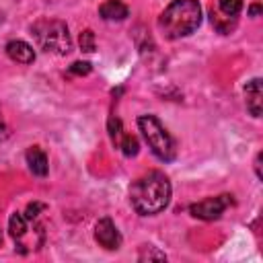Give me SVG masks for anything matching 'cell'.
<instances>
[{
	"label": "cell",
	"mask_w": 263,
	"mask_h": 263,
	"mask_svg": "<svg viewBox=\"0 0 263 263\" xmlns=\"http://www.w3.org/2000/svg\"><path fill=\"white\" fill-rule=\"evenodd\" d=\"M171 193L173 187L168 177L160 171H148L132 183L129 201L140 216H156L168 205Z\"/></svg>",
	"instance_id": "cell-1"
},
{
	"label": "cell",
	"mask_w": 263,
	"mask_h": 263,
	"mask_svg": "<svg viewBox=\"0 0 263 263\" xmlns=\"http://www.w3.org/2000/svg\"><path fill=\"white\" fill-rule=\"evenodd\" d=\"M201 23V6L197 0H173L158 16V29L166 39L191 35Z\"/></svg>",
	"instance_id": "cell-2"
},
{
	"label": "cell",
	"mask_w": 263,
	"mask_h": 263,
	"mask_svg": "<svg viewBox=\"0 0 263 263\" xmlns=\"http://www.w3.org/2000/svg\"><path fill=\"white\" fill-rule=\"evenodd\" d=\"M31 35L43 51H49L55 55H66L72 49V39H70L68 27L62 21L41 18L31 27Z\"/></svg>",
	"instance_id": "cell-3"
},
{
	"label": "cell",
	"mask_w": 263,
	"mask_h": 263,
	"mask_svg": "<svg viewBox=\"0 0 263 263\" xmlns=\"http://www.w3.org/2000/svg\"><path fill=\"white\" fill-rule=\"evenodd\" d=\"M138 129L142 132V138L146 140L148 148L152 150V154L162 160V162H171L177 156V146L173 136L166 132V127L158 121V117L154 115H140L138 117Z\"/></svg>",
	"instance_id": "cell-4"
},
{
	"label": "cell",
	"mask_w": 263,
	"mask_h": 263,
	"mask_svg": "<svg viewBox=\"0 0 263 263\" xmlns=\"http://www.w3.org/2000/svg\"><path fill=\"white\" fill-rule=\"evenodd\" d=\"M35 220L27 218L23 212H14L8 220V230H10V236L12 240L16 242L18 251H27V249H35V247H41L43 242V230L39 226L33 224Z\"/></svg>",
	"instance_id": "cell-5"
},
{
	"label": "cell",
	"mask_w": 263,
	"mask_h": 263,
	"mask_svg": "<svg viewBox=\"0 0 263 263\" xmlns=\"http://www.w3.org/2000/svg\"><path fill=\"white\" fill-rule=\"evenodd\" d=\"M232 203V197L230 195H216V197H208V199H201L197 203H191L189 205V212L193 218H199V220H218L226 208Z\"/></svg>",
	"instance_id": "cell-6"
},
{
	"label": "cell",
	"mask_w": 263,
	"mask_h": 263,
	"mask_svg": "<svg viewBox=\"0 0 263 263\" xmlns=\"http://www.w3.org/2000/svg\"><path fill=\"white\" fill-rule=\"evenodd\" d=\"M95 238L107 251H117L121 247V234L111 218H101L95 224Z\"/></svg>",
	"instance_id": "cell-7"
},
{
	"label": "cell",
	"mask_w": 263,
	"mask_h": 263,
	"mask_svg": "<svg viewBox=\"0 0 263 263\" xmlns=\"http://www.w3.org/2000/svg\"><path fill=\"white\" fill-rule=\"evenodd\" d=\"M4 49H6V55H8L12 62H16V64L29 66V64L35 62V49H33V45H29V43L23 41V39H12V41H8Z\"/></svg>",
	"instance_id": "cell-8"
},
{
	"label": "cell",
	"mask_w": 263,
	"mask_h": 263,
	"mask_svg": "<svg viewBox=\"0 0 263 263\" xmlns=\"http://www.w3.org/2000/svg\"><path fill=\"white\" fill-rule=\"evenodd\" d=\"M245 101L247 109L253 117H261V107H263V86L261 78H253L245 84Z\"/></svg>",
	"instance_id": "cell-9"
},
{
	"label": "cell",
	"mask_w": 263,
	"mask_h": 263,
	"mask_svg": "<svg viewBox=\"0 0 263 263\" xmlns=\"http://www.w3.org/2000/svg\"><path fill=\"white\" fill-rule=\"evenodd\" d=\"M25 158H27L29 171H31L33 175H37V177H45V175H47V168H49V164H47V154H45L39 146H31V148L27 150Z\"/></svg>",
	"instance_id": "cell-10"
},
{
	"label": "cell",
	"mask_w": 263,
	"mask_h": 263,
	"mask_svg": "<svg viewBox=\"0 0 263 263\" xmlns=\"http://www.w3.org/2000/svg\"><path fill=\"white\" fill-rule=\"evenodd\" d=\"M99 14L105 21H125L129 14V8L121 0H105L99 6Z\"/></svg>",
	"instance_id": "cell-11"
},
{
	"label": "cell",
	"mask_w": 263,
	"mask_h": 263,
	"mask_svg": "<svg viewBox=\"0 0 263 263\" xmlns=\"http://www.w3.org/2000/svg\"><path fill=\"white\" fill-rule=\"evenodd\" d=\"M117 146L121 148V152L125 156H136L138 150H140V144H138L136 136H132V134H121L119 140H117Z\"/></svg>",
	"instance_id": "cell-12"
},
{
	"label": "cell",
	"mask_w": 263,
	"mask_h": 263,
	"mask_svg": "<svg viewBox=\"0 0 263 263\" xmlns=\"http://www.w3.org/2000/svg\"><path fill=\"white\" fill-rule=\"evenodd\" d=\"M218 10L228 18H236L242 10V0H218Z\"/></svg>",
	"instance_id": "cell-13"
},
{
	"label": "cell",
	"mask_w": 263,
	"mask_h": 263,
	"mask_svg": "<svg viewBox=\"0 0 263 263\" xmlns=\"http://www.w3.org/2000/svg\"><path fill=\"white\" fill-rule=\"evenodd\" d=\"M80 49L82 51H95V33L90 31V29H86V31H82L80 33Z\"/></svg>",
	"instance_id": "cell-14"
},
{
	"label": "cell",
	"mask_w": 263,
	"mask_h": 263,
	"mask_svg": "<svg viewBox=\"0 0 263 263\" xmlns=\"http://www.w3.org/2000/svg\"><path fill=\"white\" fill-rule=\"evenodd\" d=\"M140 259L144 261V259H166V255L164 253H160V251H154V247H144L142 249V253H140Z\"/></svg>",
	"instance_id": "cell-15"
},
{
	"label": "cell",
	"mask_w": 263,
	"mask_h": 263,
	"mask_svg": "<svg viewBox=\"0 0 263 263\" xmlns=\"http://www.w3.org/2000/svg\"><path fill=\"white\" fill-rule=\"evenodd\" d=\"M90 72V64L88 62H74L70 66V74H78V76H84Z\"/></svg>",
	"instance_id": "cell-16"
},
{
	"label": "cell",
	"mask_w": 263,
	"mask_h": 263,
	"mask_svg": "<svg viewBox=\"0 0 263 263\" xmlns=\"http://www.w3.org/2000/svg\"><path fill=\"white\" fill-rule=\"evenodd\" d=\"M6 138V123H4V117H2V111H0V142Z\"/></svg>",
	"instance_id": "cell-17"
},
{
	"label": "cell",
	"mask_w": 263,
	"mask_h": 263,
	"mask_svg": "<svg viewBox=\"0 0 263 263\" xmlns=\"http://www.w3.org/2000/svg\"><path fill=\"white\" fill-rule=\"evenodd\" d=\"M259 10H261V6H259V4H253L249 12H251V16H257V14H259Z\"/></svg>",
	"instance_id": "cell-18"
},
{
	"label": "cell",
	"mask_w": 263,
	"mask_h": 263,
	"mask_svg": "<svg viewBox=\"0 0 263 263\" xmlns=\"http://www.w3.org/2000/svg\"><path fill=\"white\" fill-rule=\"evenodd\" d=\"M0 242H2V232H0Z\"/></svg>",
	"instance_id": "cell-19"
}]
</instances>
